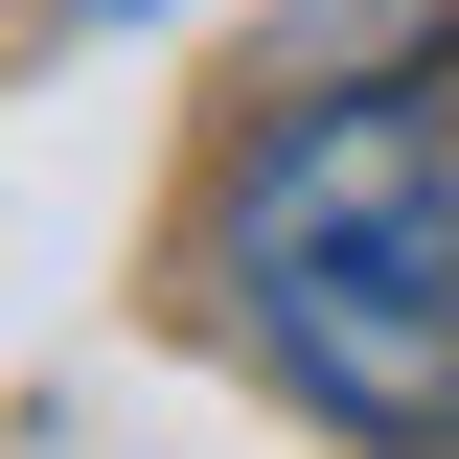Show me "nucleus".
<instances>
[{
    "instance_id": "nucleus-1",
    "label": "nucleus",
    "mask_w": 459,
    "mask_h": 459,
    "mask_svg": "<svg viewBox=\"0 0 459 459\" xmlns=\"http://www.w3.org/2000/svg\"><path fill=\"white\" fill-rule=\"evenodd\" d=\"M230 322L299 413L344 437H437L459 413V115L413 69L368 92H299L253 161H230Z\"/></svg>"
}]
</instances>
